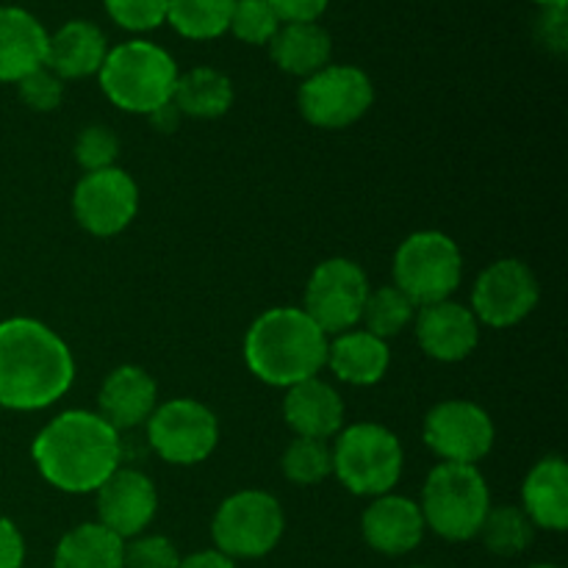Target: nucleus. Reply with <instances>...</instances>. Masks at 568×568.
Listing matches in <instances>:
<instances>
[{"label": "nucleus", "instance_id": "1", "mask_svg": "<svg viewBox=\"0 0 568 568\" xmlns=\"http://www.w3.org/2000/svg\"><path fill=\"white\" fill-rule=\"evenodd\" d=\"M75 381L70 347L48 325L28 316L0 322V405L42 410L59 403Z\"/></svg>", "mask_w": 568, "mask_h": 568}, {"label": "nucleus", "instance_id": "2", "mask_svg": "<svg viewBox=\"0 0 568 568\" xmlns=\"http://www.w3.org/2000/svg\"><path fill=\"white\" fill-rule=\"evenodd\" d=\"M39 475L64 494H94L122 460L120 433L92 410H64L33 438Z\"/></svg>", "mask_w": 568, "mask_h": 568}, {"label": "nucleus", "instance_id": "3", "mask_svg": "<svg viewBox=\"0 0 568 568\" xmlns=\"http://www.w3.org/2000/svg\"><path fill=\"white\" fill-rule=\"evenodd\" d=\"M244 361L266 386H297L325 369L327 336L303 308H270L244 336Z\"/></svg>", "mask_w": 568, "mask_h": 568}, {"label": "nucleus", "instance_id": "4", "mask_svg": "<svg viewBox=\"0 0 568 568\" xmlns=\"http://www.w3.org/2000/svg\"><path fill=\"white\" fill-rule=\"evenodd\" d=\"M178 75L175 59L148 39H131L111 48L98 72L105 98L116 109L144 116L172 103Z\"/></svg>", "mask_w": 568, "mask_h": 568}, {"label": "nucleus", "instance_id": "5", "mask_svg": "<svg viewBox=\"0 0 568 568\" xmlns=\"http://www.w3.org/2000/svg\"><path fill=\"white\" fill-rule=\"evenodd\" d=\"M425 525L444 541H471L491 508V491L477 466L438 464L422 488Z\"/></svg>", "mask_w": 568, "mask_h": 568}, {"label": "nucleus", "instance_id": "6", "mask_svg": "<svg viewBox=\"0 0 568 568\" xmlns=\"http://www.w3.org/2000/svg\"><path fill=\"white\" fill-rule=\"evenodd\" d=\"M333 455V475L358 497L392 494L403 477V444L388 427L375 422H355L338 430Z\"/></svg>", "mask_w": 568, "mask_h": 568}, {"label": "nucleus", "instance_id": "7", "mask_svg": "<svg viewBox=\"0 0 568 568\" xmlns=\"http://www.w3.org/2000/svg\"><path fill=\"white\" fill-rule=\"evenodd\" d=\"M464 277L458 242L442 231L410 233L394 255V286L416 305L449 300Z\"/></svg>", "mask_w": 568, "mask_h": 568}, {"label": "nucleus", "instance_id": "8", "mask_svg": "<svg viewBox=\"0 0 568 568\" xmlns=\"http://www.w3.org/2000/svg\"><path fill=\"white\" fill-rule=\"evenodd\" d=\"M286 530V516L281 503L272 494L236 491L216 508L211 521L216 552L227 555L231 560H255L270 555L281 544Z\"/></svg>", "mask_w": 568, "mask_h": 568}, {"label": "nucleus", "instance_id": "9", "mask_svg": "<svg viewBox=\"0 0 568 568\" xmlns=\"http://www.w3.org/2000/svg\"><path fill=\"white\" fill-rule=\"evenodd\" d=\"M148 442L166 464H203L220 444V419L197 399H170L150 414Z\"/></svg>", "mask_w": 568, "mask_h": 568}, {"label": "nucleus", "instance_id": "10", "mask_svg": "<svg viewBox=\"0 0 568 568\" xmlns=\"http://www.w3.org/2000/svg\"><path fill=\"white\" fill-rule=\"evenodd\" d=\"M375 103V87L361 67L327 64L305 78L297 92L300 114L305 122L325 131H338L358 122Z\"/></svg>", "mask_w": 568, "mask_h": 568}, {"label": "nucleus", "instance_id": "11", "mask_svg": "<svg viewBox=\"0 0 568 568\" xmlns=\"http://www.w3.org/2000/svg\"><path fill=\"white\" fill-rule=\"evenodd\" d=\"M366 297H369L366 272L349 258H327L311 272L303 311L325 336H338L358 325Z\"/></svg>", "mask_w": 568, "mask_h": 568}, {"label": "nucleus", "instance_id": "12", "mask_svg": "<svg viewBox=\"0 0 568 568\" xmlns=\"http://www.w3.org/2000/svg\"><path fill=\"white\" fill-rule=\"evenodd\" d=\"M541 288L530 266L519 258H499L480 272L471 288V314L480 325L505 327L519 325L536 311Z\"/></svg>", "mask_w": 568, "mask_h": 568}, {"label": "nucleus", "instance_id": "13", "mask_svg": "<svg viewBox=\"0 0 568 568\" xmlns=\"http://www.w3.org/2000/svg\"><path fill=\"white\" fill-rule=\"evenodd\" d=\"M422 436L444 464L475 466L491 453L497 433L486 408L469 399H444L425 416Z\"/></svg>", "mask_w": 568, "mask_h": 568}, {"label": "nucleus", "instance_id": "14", "mask_svg": "<svg viewBox=\"0 0 568 568\" xmlns=\"http://www.w3.org/2000/svg\"><path fill=\"white\" fill-rule=\"evenodd\" d=\"M139 211V186L125 170L87 172L72 192V214L92 236H116L133 222Z\"/></svg>", "mask_w": 568, "mask_h": 568}, {"label": "nucleus", "instance_id": "15", "mask_svg": "<svg viewBox=\"0 0 568 568\" xmlns=\"http://www.w3.org/2000/svg\"><path fill=\"white\" fill-rule=\"evenodd\" d=\"M94 494H98V525L122 541L142 536L159 510L153 480L136 469L120 466Z\"/></svg>", "mask_w": 568, "mask_h": 568}, {"label": "nucleus", "instance_id": "16", "mask_svg": "<svg viewBox=\"0 0 568 568\" xmlns=\"http://www.w3.org/2000/svg\"><path fill=\"white\" fill-rule=\"evenodd\" d=\"M416 338L425 349L427 358L442 364H458L469 358L480 344V322L475 320L471 308L442 300V303L422 305L416 308Z\"/></svg>", "mask_w": 568, "mask_h": 568}, {"label": "nucleus", "instance_id": "17", "mask_svg": "<svg viewBox=\"0 0 568 568\" xmlns=\"http://www.w3.org/2000/svg\"><path fill=\"white\" fill-rule=\"evenodd\" d=\"M425 516H422L419 503L399 494H383L361 516V532L364 541L375 552L399 558V555L414 552L425 538Z\"/></svg>", "mask_w": 568, "mask_h": 568}, {"label": "nucleus", "instance_id": "18", "mask_svg": "<svg viewBox=\"0 0 568 568\" xmlns=\"http://www.w3.org/2000/svg\"><path fill=\"white\" fill-rule=\"evenodd\" d=\"M283 419L300 438L327 442V438L338 436V430L344 427V399L331 383L308 377V381L286 388Z\"/></svg>", "mask_w": 568, "mask_h": 568}, {"label": "nucleus", "instance_id": "19", "mask_svg": "<svg viewBox=\"0 0 568 568\" xmlns=\"http://www.w3.org/2000/svg\"><path fill=\"white\" fill-rule=\"evenodd\" d=\"M155 399H159V386L153 377L142 366L122 364L111 369L100 386L98 405L100 416L120 433L144 425L155 410Z\"/></svg>", "mask_w": 568, "mask_h": 568}, {"label": "nucleus", "instance_id": "20", "mask_svg": "<svg viewBox=\"0 0 568 568\" xmlns=\"http://www.w3.org/2000/svg\"><path fill=\"white\" fill-rule=\"evenodd\" d=\"M109 55V39L94 22L70 20L55 33H48L44 67L61 81L98 75Z\"/></svg>", "mask_w": 568, "mask_h": 568}, {"label": "nucleus", "instance_id": "21", "mask_svg": "<svg viewBox=\"0 0 568 568\" xmlns=\"http://www.w3.org/2000/svg\"><path fill=\"white\" fill-rule=\"evenodd\" d=\"M48 31L31 11L0 6V81L17 83L44 67Z\"/></svg>", "mask_w": 568, "mask_h": 568}, {"label": "nucleus", "instance_id": "22", "mask_svg": "<svg viewBox=\"0 0 568 568\" xmlns=\"http://www.w3.org/2000/svg\"><path fill=\"white\" fill-rule=\"evenodd\" d=\"M527 519L541 530L564 532L568 527V466L560 455L538 460L521 486Z\"/></svg>", "mask_w": 568, "mask_h": 568}, {"label": "nucleus", "instance_id": "23", "mask_svg": "<svg viewBox=\"0 0 568 568\" xmlns=\"http://www.w3.org/2000/svg\"><path fill=\"white\" fill-rule=\"evenodd\" d=\"M392 353L383 338L372 336L366 331L338 333L333 342H327V364L338 381L349 386H375L386 377Z\"/></svg>", "mask_w": 568, "mask_h": 568}, {"label": "nucleus", "instance_id": "24", "mask_svg": "<svg viewBox=\"0 0 568 568\" xmlns=\"http://www.w3.org/2000/svg\"><path fill=\"white\" fill-rule=\"evenodd\" d=\"M270 55L288 75L311 78L331 64L333 39L320 22H283L272 37Z\"/></svg>", "mask_w": 568, "mask_h": 568}, {"label": "nucleus", "instance_id": "25", "mask_svg": "<svg viewBox=\"0 0 568 568\" xmlns=\"http://www.w3.org/2000/svg\"><path fill=\"white\" fill-rule=\"evenodd\" d=\"M53 568H125V541L98 521H87L61 538Z\"/></svg>", "mask_w": 568, "mask_h": 568}, {"label": "nucleus", "instance_id": "26", "mask_svg": "<svg viewBox=\"0 0 568 568\" xmlns=\"http://www.w3.org/2000/svg\"><path fill=\"white\" fill-rule=\"evenodd\" d=\"M172 103L183 116L194 120H216L227 114L233 105V83L225 72L214 67H194V70L178 75Z\"/></svg>", "mask_w": 568, "mask_h": 568}, {"label": "nucleus", "instance_id": "27", "mask_svg": "<svg viewBox=\"0 0 568 568\" xmlns=\"http://www.w3.org/2000/svg\"><path fill=\"white\" fill-rule=\"evenodd\" d=\"M236 0H170L166 22L186 39H216L227 33Z\"/></svg>", "mask_w": 568, "mask_h": 568}, {"label": "nucleus", "instance_id": "28", "mask_svg": "<svg viewBox=\"0 0 568 568\" xmlns=\"http://www.w3.org/2000/svg\"><path fill=\"white\" fill-rule=\"evenodd\" d=\"M477 536L483 538L486 549L499 558H514L521 555L536 538V527L527 519V514L516 505H503V508H488L486 519Z\"/></svg>", "mask_w": 568, "mask_h": 568}, {"label": "nucleus", "instance_id": "29", "mask_svg": "<svg viewBox=\"0 0 568 568\" xmlns=\"http://www.w3.org/2000/svg\"><path fill=\"white\" fill-rule=\"evenodd\" d=\"M414 316L416 305L397 286H381L366 297L361 322H364L366 333L388 342V338L399 336L414 322Z\"/></svg>", "mask_w": 568, "mask_h": 568}, {"label": "nucleus", "instance_id": "30", "mask_svg": "<svg viewBox=\"0 0 568 568\" xmlns=\"http://www.w3.org/2000/svg\"><path fill=\"white\" fill-rule=\"evenodd\" d=\"M283 475L294 486H316L333 475V455L327 442L320 438H294L283 453Z\"/></svg>", "mask_w": 568, "mask_h": 568}, {"label": "nucleus", "instance_id": "31", "mask_svg": "<svg viewBox=\"0 0 568 568\" xmlns=\"http://www.w3.org/2000/svg\"><path fill=\"white\" fill-rule=\"evenodd\" d=\"M281 28L275 9L266 0H236L227 31L244 44H270Z\"/></svg>", "mask_w": 568, "mask_h": 568}, {"label": "nucleus", "instance_id": "32", "mask_svg": "<svg viewBox=\"0 0 568 568\" xmlns=\"http://www.w3.org/2000/svg\"><path fill=\"white\" fill-rule=\"evenodd\" d=\"M72 153H75L78 166L83 172L109 170V166H114L116 155H120V139L111 128L89 125L78 133Z\"/></svg>", "mask_w": 568, "mask_h": 568}, {"label": "nucleus", "instance_id": "33", "mask_svg": "<svg viewBox=\"0 0 568 568\" xmlns=\"http://www.w3.org/2000/svg\"><path fill=\"white\" fill-rule=\"evenodd\" d=\"M111 20L125 31H153L166 22L170 0H103Z\"/></svg>", "mask_w": 568, "mask_h": 568}, {"label": "nucleus", "instance_id": "34", "mask_svg": "<svg viewBox=\"0 0 568 568\" xmlns=\"http://www.w3.org/2000/svg\"><path fill=\"white\" fill-rule=\"evenodd\" d=\"M181 555L164 536H136L125 544V568H178Z\"/></svg>", "mask_w": 568, "mask_h": 568}, {"label": "nucleus", "instance_id": "35", "mask_svg": "<svg viewBox=\"0 0 568 568\" xmlns=\"http://www.w3.org/2000/svg\"><path fill=\"white\" fill-rule=\"evenodd\" d=\"M20 87V98L28 109L33 111H55L64 100V81L59 75L48 70V67H39L31 75H26L22 81H17Z\"/></svg>", "mask_w": 568, "mask_h": 568}, {"label": "nucleus", "instance_id": "36", "mask_svg": "<svg viewBox=\"0 0 568 568\" xmlns=\"http://www.w3.org/2000/svg\"><path fill=\"white\" fill-rule=\"evenodd\" d=\"M538 39L547 44L555 53H564L568 44V22H566V6H549L538 17Z\"/></svg>", "mask_w": 568, "mask_h": 568}, {"label": "nucleus", "instance_id": "37", "mask_svg": "<svg viewBox=\"0 0 568 568\" xmlns=\"http://www.w3.org/2000/svg\"><path fill=\"white\" fill-rule=\"evenodd\" d=\"M281 22H316L331 0H266Z\"/></svg>", "mask_w": 568, "mask_h": 568}, {"label": "nucleus", "instance_id": "38", "mask_svg": "<svg viewBox=\"0 0 568 568\" xmlns=\"http://www.w3.org/2000/svg\"><path fill=\"white\" fill-rule=\"evenodd\" d=\"M26 560V541L14 521L0 516V568H22Z\"/></svg>", "mask_w": 568, "mask_h": 568}, {"label": "nucleus", "instance_id": "39", "mask_svg": "<svg viewBox=\"0 0 568 568\" xmlns=\"http://www.w3.org/2000/svg\"><path fill=\"white\" fill-rule=\"evenodd\" d=\"M178 568H236V560L216 552V549H203V552H194L189 555V558H181Z\"/></svg>", "mask_w": 568, "mask_h": 568}, {"label": "nucleus", "instance_id": "40", "mask_svg": "<svg viewBox=\"0 0 568 568\" xmlns=\"http://www.w3.org/2000/svg\"><path fill=\"white\" fill-rule=\"evenodd\" d=\"M148 120L153 122V128L159 133H175L178 125H181L183 114L178 111L175 103H166V105H161V109H155L153 114H148Z\"/></svg>", "mask_w": 568, "mask_h": 568}, {"label": "nucleus", "instance_id": "41", "mask_svg": "<svg viewBox=\"0 0 568 568\" xmlns=\"http://www.w3.org/2000/svg\"><path fill=\"white\" fill-rule=\"evenodd\" d=\"M532 3L544 6V9H549V6H566L568 0H532Z\"/></svg>", "mask_w": 568, "mask_h": 568}, {"label": "nucleus", "instance_id": "42", "mask_svg": "<svg viewBox=\"0 0 568 568\" xmlns=\"http://www.w3.org/2000/svg\"><path fill=\"white\" fill-rule=\"evenodd\" d=\"M527 568H560V566H555V564H536V566H527Z\"/></svg>", "mask_w": 568, "mask_h": 568}, {"label": "nucleus", "instance_id": "43", "mask_svg": "<svg viewBox=\"0 0 568 568\" xmlns=\"http://www.w3.org/2000/svg\"><path fill=\"white\" fill-rule=\"evenodd\" d=\"M410 568H427V566H410Z\"/></svg>", "mask_w": 568, "mask_h": 568}]
</instances>
